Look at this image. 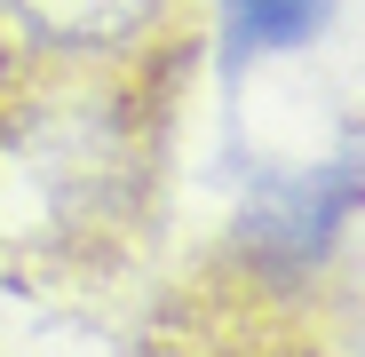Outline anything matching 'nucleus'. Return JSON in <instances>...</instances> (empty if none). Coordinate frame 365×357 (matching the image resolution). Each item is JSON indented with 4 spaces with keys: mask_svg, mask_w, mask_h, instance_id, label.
<instances>
[{
    "mask_svg": "<svg viewBox=\"0 0 365 357\" xmlns=\"http://www.w3.org/2000/svg\"><path fill=\"white\" fill-rule=\"evenodd\" d=\"M334 0H230V56H278L318 40Z\"/></svg>",
    "mask_w": 365,
    "mask_h": 357,
    "instance_id": "nucleus-3",
    "label": "nucleus"
},
{
    "mask_svg": "<svg viewBox=\"0 0 365 357\" xmlns=\"http://www.w3.org/2000/svg\"><path fill=\"white\" fill-rule=\"evenodd\" d=\"M167 0H0V16H9L24 40L40 48H64V56H103L119 40H135Z\"/></svg>",
    "mask_w": 365,
    "mask_h": 357,
    "instance_id": "nucleus-2",
    "label": "nucleus"
},
{
    "mask_svg": "<svg viewBox=\"0 0 365 357\" xmlns=\"http://www.w3.org/2000/svg\"><path fill=\"white\" fill-rule=\"evenodd\" d=\"M365 207V159H326L310 175H286L247 207V238L278 262H310L334 247V230Z\"/></svg>",
    "mask_w": 365,
    "mask_h": 357,
    "instance_id": "nucleus-1",
    "label": "nucleus"
}]
</instances>
